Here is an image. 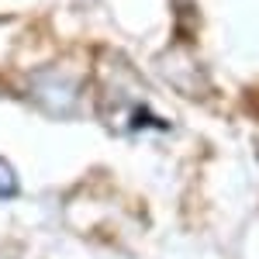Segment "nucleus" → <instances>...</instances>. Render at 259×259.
I'll use <instances>...</instances> for the list:
<instances>
[{
	"instance_id": "obj_1",
	"label": "nucleus",
	"mask_w": 259,
	"mask_h": 259,
	"mask_svg": "<svg viewBox=\"0 0 259 259\" xmlns=\"http://www.w3.org/2000/svg\"><path fill=\"white\" fill-rule=\"evenodd\" d=\"M18 190H21L18 173L11 169V162H7V159H0V200H11V197H18Z\"/></svg>"
}]
</instances>
